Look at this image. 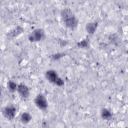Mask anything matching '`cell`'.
Masks as SVG:
<instances>
[{
  "label": "cell",
  "mask_w": 128,
  "mask_h": 128,
  "mask_svg": "<svg viewBox=\"0 0 128 128\" xmlns=\"http://www.w3.org/2000/svg\"><path fill=\"white\" fill-rule=\"evenodd\" d=\"M61 16L66 27L72 30L77 27L78 20L70 8L63 9L61 12Z\"/></svg>",
  "instance_id": "1"
},
{
  "label": "cell",
  "mask_w": 128,
  "mask_h": 128,
  "mask_svg": "<svg viewBox=\"0 0 128 128\" xmlns=\"http://www.w3.org/2000/svg\"><path fill=\"white\" fill-rule=\"evenodd\" d=\"M46 78L51 83H53L58 86H62L64 84V80L58 77L56 72L54 70H48L45 74Z\"/></svg>",
  "instance_id": "2"
},
{
  "label": "cell",
  "mask_w": 128,
  "mask_h": 128,
  "mask_svg": "<svg viewBox=\"0 0 128 128\" xmlns=\"http://www.w3.org/2000/svg\"><path fill=\"white\" fill-rule=\"evenodd\" d=\"M46 37L44 30L42 28H37L34 30L28 36V39L30 42H39Z\"/></svg>",
  "instance_id": "3"
},
{
  "label": "cell",
  "mask_w": 128,
  "mask_h": 128,
  "mask_svg": "<svg viewBox=\"0 0 128 128\" xmlns=\"http://www.w3.org/2000/svg\"><path fill=\"white\" fill-rule=\"evenodd\" d=\"M34 102L38 108L43 110H46L48 106L46 98L42 94H39L35 97Z\"/></svg>",
  "instance_id": "4"
},
{
  "label": "cell",
  "mask_w": 128,
  "mask_h": 128,
  "mask_svg": "<svg viewBox=\"0 0 128 128\" xmlns=\"http://www.w3.org/2000/svg\"><path fill=\"white\" fill-rule=\"evenodd\" d=\"M16 108L13 105H9L6 106L2 110L3 116L8 120H12L16 114Z\"/></svg>",
  "instance_id": "5"
},
{
  "label": "cell",
  "mask_w": 128,
  "mask_h": 128,
  "mask_svg": "<svg viewBox=\"0 0 128 128\" xmlns=\"http://www.w3.org/2000/svg\"><path fill=\"white\" fill-rule=\"evenodd\" d=\"M24 32V28L20 26H17L10 30L6 34L8 39L12 40Z\"/></svg>",
  "instance_id": "6"
},
{
  "label": "cell",
  "mask_w": 128,
  "mask_h": 128,
  "mask_svg": "<svg viewBox=\"0 0 128 128\" xmlns=\"http://www.w3.org/2000/svg\"><path fill=\"white\" fill-rule=\"evenodd\" d=\"M17 90L20 96L24 98H26L30 96V90L28 87L24 84L20 83L17 87Z\"/></svg>",
  "instance_id": "7"
},
{
  "label": "cell",
  "mask_w": 128,
  "mask_h": 128,
  "mask_svg": "<svg viewBox=\"0 0 128 128\" xmlns=\"http://www.w3.org/2000/svg\"><path fill=\"white\" fill-rule=\"evenodd\" d=\"M98 26V22L96 21L88 23L86 26V32L90 34H94Z\"/></svg>",
  "instance_id": "8"
},
{
  "label": "cell",
  "mask_w": 128,
  "mask_h": 128,
  "mask_svg": "<svg viewBox=\"0 0 128 128\" xmlns=\"http://www.w3.org/2000/svg\"><path fill=\"white\" fill-rule=\"evenodd\" d=\"M102 118L105 120H109L112 117V112L108 109L104 108L102 109L100 114Z\"/></svg>",
  "instance_id": "9"
},
{
  "label": "cell",
  "mask_w": 128,
  "mask_h": 128,
  "mask_svg": "<svg viewBox=\"0 0 128 128\" xmlns=\"http://www.w3.org/2000/svg\"><path fill=\"white\" fill-rule=\"evenodd\" d=\"M32 116L30 114L27 112H23L20 116L21 122L24 124H28L32 120Z\"/></svg>",
  "instance_id": "10"
},
{
  "label": "cell",
  "mask_w": 128,
  "mask_h": 128,
  "mask_svg": "<svg viewBox=\"0 0 128 128\" xmlns=\"http://www.w3.org/2000/svg\"><path fill=\"white\" fill-rule=\"evenodd\" d=\"M17 87L16 83L12 80H10L7 83V88L10 92H14L17 89Z\"/></svg>",
  "instance_id": "11"
},
{
  "label": "cell",
  "mask_w": 128,
  "mask_h": 128,
  "mask_svg": "<svg viewBox=\"0 0 128 128\" xmlns=\"http://www.w3.org/2000/svg\"><path fill=\"white\" fill-rule=\"evenodd\" d=\"M88 40L87 38H84L80 42H78L77 44V45L80 48H86L88 46Z\"/></svg>",
  "instance_id": "12"
},
{
  "label": "cell",
  "mask_w": 128,
  "mask_h": 128,
  "mask_svg": "<svg viewBox=\"0 0 128 128\" xmlns=\"http://www.w3.org/2000/svg\"><path fill=\"white\" fill-rule=\"evenodd\" d=\"M64 55H65V54L63 52H58V53L55 54H54L50 56V57L52 60H58L60 58H61L63 57Z\"/></svg>",
  "instance_id": "13"
}]
</instances>
